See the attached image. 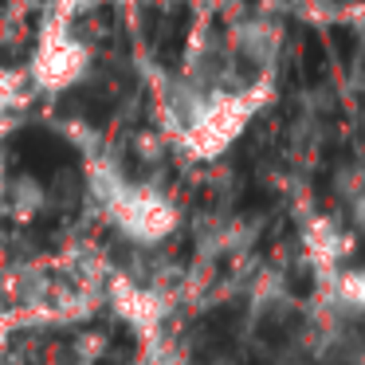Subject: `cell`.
<instances>
[{"label":"cell","instance_id":"1","mask_svg":"<svg viewBox=\"0 0 365 365\" xmlns=\"http://www.w3.org/2000/svg\"><path fill=\"white\" fill-rule=\"evenodd\" d=\"M83 71H87V48H83V40H75L67 24L51 28L40 40V51H36V79H40V87L63 91L71 83H79Z\"/></svg>","mask_w":365,"mask_h":365}]
</instances>
